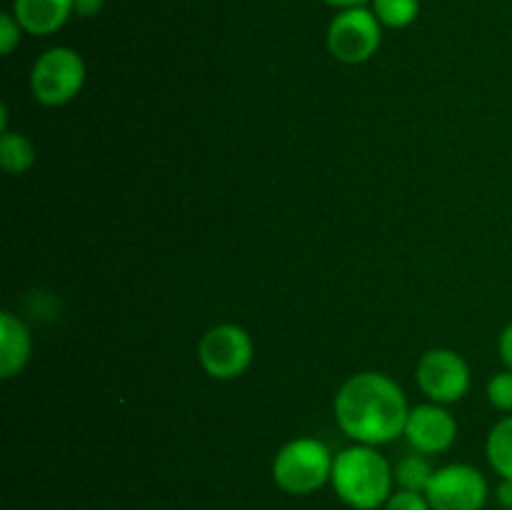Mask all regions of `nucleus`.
Returning a JSON list of instances; mask_svg holds the SVG:
<instances>
[{"mask_svg": "<svg viewBox=\"0 0 512 510\" xmlns=\"http://www.w3.org/2000/svg\"><path fill=\"white\" fill-rule=\"evenodd\" d=\"M333 410L340 430L353 443L373 448L398 440L410 415L403 388L375 370L350 375L335 395Z\"/></svg>", "mask_w": 512, "mask_h": 510, "instance_id": "f257e3e1", "label": "nucleus"}, {"mask_svg": "<svg viewBox=\"0 0 512 510\" xmlns=\"http://www.w3.org/2000/svg\"><path fill=\"white\" fill-rule=\"evenodd\" d=\"M330 485L348 508L380 510L395 493L393 465L373 445L355 443L335 455Z\"/></svg>", "mask_w": 512, "mask_h": 510, "instance_id": "f03ea898", "label": "nucleus"}, {"mask_svg": "<svg viewBox=\"0 0 512 510\" xmlns=\"http://www.w3.org/2000/svg\"><path fill=\"white\" fill-rule=\"evenodd\" d=\"M335 455L318 438L288 440L273 458V480L288 495H313L330 483Z\"/></svg>", "mask_w": 512, "mask_h": 510, "instance_id": "7ed1b4c3", "label": "nucleus"}, {"mask_svg": "<svg viewBox=\"0 0 512 510\" xmlns=\"http://www.w3.org/2000/svg\"><path fill=\"white\" fill-rule=\"evenodd\" d=\"M85 85V60L73 48H50L30 70V90L40 105L58 108L70 103Z\"/></svg>", "mask_w": 512, "mask_h": 510, "instance_id": "20e7f679", "label": "nucleus"}, {"mask_svg": "<svg viewBox=\"0 0 512 510\" xmlns=\"http://www.w3.org/2000/svg\"><path fill=\"white\" fill-rule=\"evenodd\" d=\"M383 25L365 5L345 8L330 20L328 50L345 65L368 63L380 48Z\"/></svg>", "mask_w": 512, "mask_h": 510, "instance_id": "39448f33", "label": "nucleus"}, {"mask_svg": "<svg viewBox=\"0 0 512 510\" xmlns=\"http://www.w3.org/2000/svg\"><path fill=\"white\" fill-rule=\"evenodd\" d=\"M255 355L253 338L240 325L223 323L210 328L198 343V360L215 380H235L250 368Z\"/></svg>", "mask_w": 512, "mask_h": 510, "instance_id": "423d86ee", "label": "nucleus"}, {"mask_svg": "<svg viewBox=\"0 0 512 510\" xmlns=\"http://www.w3.org/2000/svg\"><path fill=\"white\" fill-rule=\"evenodd\" d=\"M425 498L433 510H483L490 498V485L475 465L450 463L435 470Z\"/></svg>", "mask_w": 512, "mask_h": 510, "instance_id": "0eeeda50", "label": "nucleus"}, {"mask_svg": "<svg viewBox=\"0 0 512 510\" xmlns=\"http://www.w3.org/2000/svg\"><path fill=\"white\" fill-rule=\"evenodd\" d=\"M420 390L430 403H458L470 390V368L460 353L450 348H433L420 358L415 370Z\"/></svg>", "mask_w": 512, "mask_h": 510, "instance_id": "6e6552de", "label": "nucleus"}, {"mask_svg": "<svg viewBox=\"0 0 512 510\" xmlns=\"http://www.w3.org/2000/svg\"><path fill=\"white\" fill-rule=\"evenodd\" d=\"M403 435L408 438L410 448L418 453L438 455L453 448L455 438H458V420L440 403L415 405L410 408Z\"/></svg>", "mask_w": 512, "mask_h": 510, "instance_id": "1a4fd4ad", "label": "nucleus"}, {"mask_svg": "<svg viewBox=\"0 0 512 510\" xmlns=\"http://www.w3.org/2000/svg\"><path fill=\"white\" fill-rule=\"evenodd\" d=\"M33 338L23 320L10 310L0 313V378L10 380L30 363Z\"/></svg>", "mask_w": 512, "mask_h": 510, "instance_id": "9d476101", "label": "nucleus"}, {"mask_svg": "<svg viewBox=\"0 0 512 510\" xmlns=\"http://www.w3.org/2000/svg\"><path fill=\"white\" fill-rule=\"evenodd\" d=\"M75 13L73 0H13V15L30 35H50Z\"/></svg>", "mask_w": 512, "mask_h": 510, "instance_id": "9b49d317", "label": "nucleus"}, {"mask_svg": "<svg viewBox=\"0 0 512 510\" xmlns=\"http://www.w3.org/2000/svg\"><path fill=\"white\" fill-rule=\"evenodd\" d=\"M488 463L500 478H512V415H505L490 428L485 440Z\"/></svg>", "mask_w": 512, "mask_h": 510, "instance_id": "f8f14e48", "label": "nucleus"}, {"mask_svg": "<svg viewBox=\"0 0 512 510\" xmlns=\"http://www.w3.org/2000/svg\"><path fill=\"white\" fill-rule=\"evenodd\" d=\"M393 475H395V485H398L400 490H415V493H425L430 485V480H433L435 468L430 465L428 455L413 450V453L403 455V458L393 465Z\"/></svg>", "mask_w": 512, "mask_h": 510, "instance_id": "ddd939ff", "label": "nucleus"}, {"mask_svg": "<svg viewBox=\"0 0 512 510\" xmlns=\"http://www.w3.org/2000/svg\"><path fill=\"white\" fill-rule=\"evenodd\" d=\"M35 163V145L33 140L20 133H3L0 138V165L5 173L20 175L33 168Z\"/></svg>", "mask_w": 512, "mask_h": 510, "instance_id": "4468645a", "label": "nucleus"}, {"mask_svg": "<svg viewBox=\"0 0 512 510\" xmlns=\"http://www.w3.org/2000/svg\"><path fill=\"white\" fill-rule=\"evenodd\" d=\"M375 18L385 28H408L420 13V0H370Z\"/></svg>", "mask_w": 512, "mask_h": 510, "instance_id": "2eb2a0df", "label": "nucleus"}, {"mask_svg": "<svg viewBox=\"0 0 512 510\" xmlns=\"http://www.w3.org/2000/svg\"><path fill=\"white\" fill-rule=\"evenodd\" d=\"M488 400L493 408L512 413V370H500L488 380Z\"/></svg>", "mask_w": 512, "mask_h": 510, "instance_id": "dca6fc26", "label": "nucleus"}, {"mask_svg": "<svg viewBox=\"0 0 512 510\" xmlns=\"http://www.w3.org/2000/svg\"><path fill=\"white\" fill-rule=\"evenodd\" d=\"M383 510H433V505L428 503L425 493H415V490H395L388 498V503L383 505Z\"/></svg>", "mask_w": 512, "mask_h": 510, "instance_id": "f3484780", "label": "nucleus"}, {"mask_svg": "<svg viewBox=\"0 0 512 510\" xmlns=\"http://www.w3.org/2000/svg\"><path fill=\"white\" fill-rule=\"evenodd\" d=\"M20 33H25L20 28V23L15 20L13 13H3L0 15V53L10 55L20 43Z\"/></svg>", "mask_w": 512, "mask_h": 510, "instance_id": "a211bd4d", "label": "nucleus"}, {"mask_svg": "<svg viewBox=\"0 0 512 510\" xmlns=\"http://www.w3.org/2000/svg\"><path fill=\"white\" fill-rule=\"evenodd\" d=\"M498 350H500V360H503L505 370H512V323L505 325V330L500 333Z\"/></svg>", "mask_w": 512, "mask_h": 510, "instance_id": "6ab92c4d", "label": "nucleus"}, {"mask_svg": "<svg viewBox=\"0 0 512 510\" xmlns=\"http://www.w3.org/2000/svg\"><path fill=\"white\" fill-rule=\"evenodd\" d=\"M73 8L75 15H80V18H93L103 8V0H73Z\"/></svg>", "mask_w": 512, "mask_h": 510, "instance_id": "aec40b11", "label": "nucleus"}, {"mask_svg": "<svg viewBox=\"0 0 512 510\" xmlns=\"http://www.w3.org/2000/svg\"><path fill=\"white\" fill-rule=\"evenodd\" d=\"M495 498L503 508L512 510V478H500L498 488H495Z\"/></svg>", "mask_w": 512, "mask_h": 510, "instance_id": "412c9836", "label": "nucleus"}, {"mask_svg": "<svg viewBox=\"0 0 512 510\" xmlns=\"http://www.w3.org/2000/svg\"><path fill=\"white\" fill-rule=\"evenodd\" d=\"M323 3L333 5V8L345 10V8H360V5H365L368 0H323Z\"/></svg>", "mask_w": 512, "mask_h": 510, "instance_id": "4be33fe9", "label": "nucleus"}, {"mask_svg": "<svg viewBox=\"0 0 512 510\" xmlns=\"http://www.w3.org/2000/svg\"><path fill=\"white\" fill-rule=\"evenodd\" d=\"M0 130L8 133V108L5 105H0Z\"/></svg>", "mask_w": 512, "mask_h": 510, "instance_id": "5701e85b", "label": "nucleus"}]
</instances>
